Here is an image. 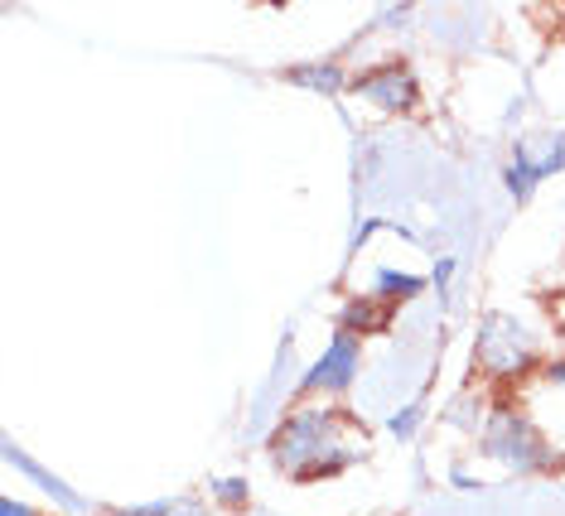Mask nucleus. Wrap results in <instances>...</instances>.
Listing matches in <instances>:
<instances>
[{"label": "nucleus", "instance_id": "nucleus-1", "mask_svg": "<svg viewBox=\"0 0 565 516\" xmlns=\"http://www.w3.org/2000/svg\"><path fill=\"white\" fill-rule=\"evenodd\" d=\"M353 424L339 420L333 410H305V416H290L286 430L276 440V463L286 473H324V469H339L349 459L343 449V434Z\"/></svg>", "mask_w": 565, "mask_h": 516}, {"label": "nucleus", "instance_id": "nucleus-2", "mask_svg": "<svg viewBox=\"0 0 565 516\" xmlns=\"http://www.w3.org/2000/svg\"><path fill=\"white\" fill-rule=\"evenodd\" d=\"M479 363L488 372H498V377H512V372H522V367L536 363V343L526 338V333L512 324V319L498 314V319H488V329H483Z\"/></svg>", "mask_w": 565, "mask_h": 516}, {"label": "nucleus", "instance_id": "nucleus-3", "mask_svg": "<svg viewBox=\"0 0 565 516\" xmlns=\"http://www.w3.org/2000/svg\"><path fill=\"white\" fill-rule=\"evenodd\" d=\"M363 87L367 97H377L382 107H406L411 97H416V87H411V77L402 73V68H387V73H372V77H363Z\"/></svg>", "mask_w": 565, "mask_h": 516}]
</instances>
